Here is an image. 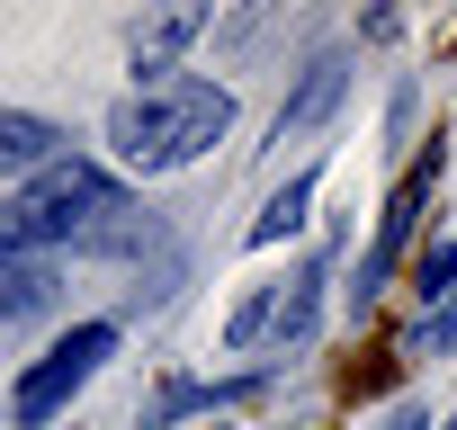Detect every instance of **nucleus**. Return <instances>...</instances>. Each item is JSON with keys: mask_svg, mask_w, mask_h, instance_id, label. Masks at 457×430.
<instances>
[{"mask_svg": "<svg viewBox=\"0 0 457 430\" xmlns=\"http://www.w3.org/2000/svg\"><path fill=\"white\" fill-rule=\"evenodd\" d=\"M46 161H63V135L46 126V117H28V108H0V170H46Z\"/></svg>", "mask_w": 457, "mask_h": 430, "instance_id": "423d86ee", "label": "nucleus"}, {"mask_svg": "<svg viewBox=\"0 0 457 430\" xmlns=\"http://www.w3.org/2000/svg\"><path fill=\"white\" fill-rule=\"evenodd\" d=\"M386 430H430V412H421V403H403V412H386Z\"/></svg>", "mask_w": 457, "mask_h": 430, "instance_id": "9d476101", "label": "nucleus"}, {"mask_svg": "<svg viewBox=\"0 0 457 430\" xmlns=\"http://www.w3.org/2000/svg\"><path fill=\"white\" fill-rule=\"evenodd\" d=\"M421 197H430V170H412V179L386 197V215H377V243H368V260H359V287H350V305H368V296L395 278V260H403V243H412V215H421Z\"/></svg>", "mask_w": 457, "mask_h": 430, "instance_id": "7ed1b4c3", "label": "nucleus"}, {"mask_svg": "<svg viewBox=\"0 0 457 430\" xmlns=\"http://www.w3.org/2000/svg\"><path fill=\"white\" fill-rule=\"evenodd\" d=\"M350 99V63L341 54H323V63H305V81L287 90V108H278V144H305L314 126H332V108Z\"/></svg>", "mask_w": 457, "mask_h": 430, "instance_id": "39448f33", "label": "nucleus"}, {"mask_svg": "<svg viewBox=\"0 0 457 430\" xmlns=\"http://www.w3.org/2000/svg\"><path fill=\"white\" fill-rule=\"evenodd\" d=\"M314 296H323V269H305V278H287V287H278V323H270V341H278V350L314 332Z\"/></svg>", "mask_w": 457, "mask_h": 430, "instance_id": "6e6552de", "label": "nucleus"}, {"mask_svg": "<svg viewBox=\"0 0 457 430\" xmlns=\"http://www.w3.org/2000/svg\"><path fill=\"white\" fill-rule=\"evenodd\" d=\"M215 19L197 10V0H188V10H153V19H135V37H126V54H135V72H153V81H170L179 72V54L206 37Z\"/></svg>", "mask_w": 457, "mask_h": 430, "instance_id": "20e7f679", "label": "nucleus"}, {"mask_svg": "<svg viewBox=\"0 0 457 430\" xmlns=\"http://www.w3.org/2000/svg\"><path fill=\"white\" fill-rule=\"evenodd\" d=\"M224 126H234V90L197 81V72H170V81H144L135 99L108 108V153L153 179V170H179L206 144H224Z\"/></svg>", "mask_w": 457, "mask_h": 430, "instance_id": "f257e3e1", "label": "nucleus"}, {"mask_svg": "<svg viewBox=\"0 0 457 430\" xmlns=\"http://www.w3.org/2000/svg\"><path fill=\"white\" fill-rule=\"evenodd\" d=\"M412 287H421V305L439 314V305H457V243H430L421 252V269H412Z\"/></svg>", "mask_w": 457, "mask_h": 430, "instance_id": "1a4fd4ad", "label": "nucleus"}, {"mask_svg": "<svg viewBox=\"0 0 457 430\" xmlns=\"http://www.w3.org/2000/svg\"><path fill=\"white\" fill-rule=\"evenodd\" d=\"M439 430H457V412H448V421H439Z\"/></svg>", "mask_w": 457, "mask_h": 430, "instance_id": "9b49d317", "label": "nucleus"}, {"mask_svg": "<svg viewBox=\"0 0 457 430\" xmlns=\"http://www.w3.org/2000/svg\"><path fill=\"white\" fill-rule=\"evenodd\" d=\"M108 359H117V323H72V332H63V341H54V350H46V359L19 376V394H10L19 430L54 421V412H63V403H72V394H81V385H90Z\"/></svg>", "mask_w": 457, "mask_h": 430, "instance_id": "f03ea898", "label": "nucleus"}, {"mask_svg": "<svg viewBox=\"0 0 457 430\" xmlns=\"http://www.w3.org/2000/svg\"><path fill=\"white\" fill-rule=\"evenodd\" d=\"M305 206H314V170H296V179H287V188L252 215V243H261V252H270V243H287V234L305 225Z\"/></svg>", "mask_w": 457, "mask_h": 430, "instance_id": "0eeeda50", "label": "nucleus"}]
</instances>
